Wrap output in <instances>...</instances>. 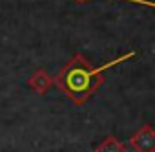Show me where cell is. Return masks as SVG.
<instances>
[{"mask_svg":"<svg viewBox=\"0 0 155 152\" xmlns=\"http://www.w3.org/2000/svg\"><path fill=\"white\" fill-rule=\"evenodd\" d=\"M131 57H135V51H126L119 59H113L102 66H91L84 55L75 53L69 59V62L58 71V75L55 77V85L75 105H82L106 81V77H104L106 70H110V68L131 59Z\"/></svg>","mask_w":155,"mask_h":152,"instance_id":"6da1fadb","label":"cell"},{"mask_svg":"<svg viewBox=\"0 0 155 152\" xmlns=\"http://www.w3.org/2000/svg\"><path fill=\"white\" fill-rule=\"evenodd\" d=\"M130 145L137 152H155V128L151 125H142L130 137Z\"/></svg>","mask_w":155,"mask_h":152,"instance_id":"7a4b0ae2","label":"cell"},{"mask_svg":"<svg viewBox=\"0 0 155 152\" xmlns=\"http://www.w3.org/2000/svg\"><path fill=\"white\" fill-rule=\"evenodd\" d=\"M28 85L37 92V94H46L51 86H53V79L49 77V73L46 71V70H37L31 77H29V81H28Z\"/></svg>","mask_w":155,"mask_h":152,"instance_id":"3957f363","label":"cell"},{"mask_svg":"<svg viewBox=\"0 0 155 152\" xmlns=\"http://www.w3.org/2000/svg\"><path fill=\"white\" fill-rule=\"evenodd\" d=\"M93 152H126V147L122 141H119L115 136H108Z\"/></svg>","mask_w":155,"mask_h":152,"instance_id":"277c9868","label":"cell"},{"mask_svg":"<svg viewBox=\"0 0 155 152\" xmlns=\"http://www.w3.org/2000/svg\"><path fill=\"white\" fill-rule=\"evenodd\" d=\"M79 2H84V0H79ZM126 2H131V4H139V6L153 8V9H155V2H151V0H126Z\"/></svg>","mask_w":155,"mask_h":152,"instance_id":"5b68a950","label":"cell"}]
</instances>
